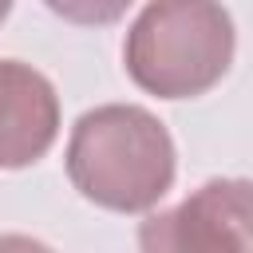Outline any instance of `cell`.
<instances>
[{"instance_id":"1","label":"cell","mask_w":253,"mask_h":253,"mask_svg":"<svg viewBox=\"0 0 253 253\" xmlns=\"http://www.w3.org/2000/svg\"><path fill=\"white\" fill-rule=\"evenodd\" d=\"M67 174L87 202L138 213L170 190L174 142L150 111L107 103L75 123L67 142Z\"/></svg>"},{"instance_id":"2","label":"cell","mask_w":253,"mask_h":253,"mask_svg":"<svg viewBox=\"0 0 253 253\" xmlns=\"http://www.w3.org/2000/svg\"><path fill=\"white\" fill-rule=\"evenodd\" d=\"M130 79L162 99H186L213 87L233 59V20L221 4L162 0L146 4L126 32Z\"/></svg>"},{"instance_id":"3","label":"cell","mask_w":253,"mask_h":253,"mask_svg":"<svg viewBox=\"0 0 253 253\" xmlns=\"http://www.w3.org/2000/svg\"><path fill=\"white\" fill-rule=\"evenodd\" d=\"M138 253H253V182L213 178L138 225Z\"/></svg>"},{"instance_id":"4","label":"cell","mask_w":253,"mask_h":253,"mask_svg":"<svg viewBox=\"0 0 253 253\" xmlns=\"http://www.w3.org/2000/svg\"><path fill=\"white\" fill-rule=\"evenodd\" d=\"M59 130L55 87L20 59H0V166L20 170L47 154Z\"/></svg>"},{"instance_id":"5","label":"cell","mask_w":253,"mask_h":253,"mask_svg":"<svg viewBox=\"0 0 253 253\" xmlns=\"http://www.w3.org/2000/svg\"><path fill=\"white\" fill-rule=\"evenodd\" d=\"M0 253H51L43 241L36 237H24V233H4L0 237Z\"/></svg>"},{"instance_id":"6","label":"cell","mask_w":253,"mask_h":253,"mask_svg":"<svg viewBox=\"0 0 253 253\" xmlns=\"http://www.w3.org/2000/svg\"><path fill=\"white\" fill-rule=\"evenodd\" d=\"M4 16H8V4H4V0H0V20H4Z\"/></svg>"}]
</instances>
